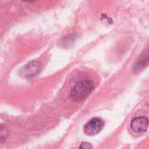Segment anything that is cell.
I'll return each mask as SVG.
<instances>
[{
  "mask_svg": "<svg viewBox=\"0 0 149 149\" xmlns=\"http://www.w3.org/2000/svg\"><path fill=\"white\" fill-rule=\"evenodd\" d=\"M8 135V131L4 126H0V142H3L5 141Z\"/></svg>",
  "mask_w": 149,
  "mask_h": 149,
  "instance_id": "cell-5",
  "label": "cell"
},
{
  "mask_svg": "<svg viewBox=\"0 0 149 149\" xmlns=\"http://www.w3.org/2000/svg\"><path fill=\"white\" fill-rule=\"evenodd\" d=\"M148 127V119L143 116L134 118L131 122V128L135 133H142L147 131Z\"/></svg>",
  "mask_w": 149,
  "mask_h": 149,
  "instance_id": "cell-4",
  "label": "cell"
},
{
  "mask_svg": "<svg viewBox=\"0 0 149 149\" xmlns=\"http://www.w3.org/2000/svg\"><path fill=\"white\" fill-rule=\"evenodd\" d=\"M41 68L42 65L39 61H31L21 69L20 75L24 78H32L40 72Z\"/></svg>",
  "mask_w": 149,
  "mask_h": 149,
  "instance_id": "cell-3",
  "label": "cell"
},
{
  "mask_svg": "<svg viewBox=\"0 0 149 149\" xmlns=\"http://www.w3.org/2000/svg\"><path fill=\"white\" fill-rule=\"evenodd\" d=\"M94 89V83L91 79H83L78 82L72 87L70 94V98L75 101H81L90 95Z\"/></svg>",
  "mask_w": 149,
  "mask_h": 149,
  "instance_id": "cell-1",
  "label": "cell"
},
{
  "mask_svg": "<svg viewBox=\"0 0 149 149\" xmlns=\"http://www.w3.org/2000/svg\"><path fill=\"white\" fill-rule=\"evenodd\" d=\"M22 1H24V2H33V1H36V0H22Z\"/></svg>",
  "mask_w": 149,
  "mask_h": 149,
  "instance_id": "cell-7",
  "label": "cell"
},
{
  "mask_svg": "<svg viewBox=\"0 0 149 149\" xmlns=\"http://www.w3.org/2000/svg\"><path fill=\"white\" fill-rule=\"evenodd\" d=\"M105 123L102 119L100 118H93L90 120L84 127V132L89 135L93 136L97 134H99L104 127Z\"/></svg>",
  "mask_w": 149,
  "mask_h": 149,
  "instance_id": "cell-2",
  "label": "cell"
},
{
  "mask_svg": "<svg viewBox=\"0 0 149 149\" xmlns=\"http://www.w3.org/2000/svg\"><path fill=\"white\" fill-rule=\"evenodd\" d=\"M93 146L90 144H86V143H82V145L80 146V148H92Z\"/></svg>",
  "mask_w": 149,
  "mask_h": 149,
  "instance_id": "cell-6",
  "label": "cell"
}]
</instances>
